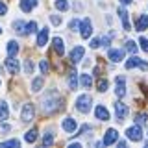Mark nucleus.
Segmentation results:
<instances>
[{"instance_id": "f257e3e1", "label": "nucleus", "mask_w": 148, "mask_h": 148, "mask_svg": "<svg viewBox=\"0 0 148 148\" xmlns=\"http://www.w3.org/2000/svg\"><path fill=\"white\" fill-rule=\"evenodd\" d=\"M59 108H61V95H59L56 89L48 91V92H46V96L43 98V111H45V113H48V115H52Z\"/></svg>"}, {"instance_id": "f03ea898", "label": "nucleus", "mask_w": 148, "mask_h": 148, "mask_svg": "<svg viewBox=\"0 0 148 148\" xmlns=\"http://www.w3.org/2000/svg\"><path fill=\"white\" fill-rule=\"evenodd\" d=\"M91 106H92V98L89 95H80L76 98V102H74V108L80 111V113H89Z\"/></svg>"}, {"instance_id": "7ed1b4c3", "label": "nucleus", "mask_w": 148, "mask_h": 148, "mask_svg": "<svg viewBox=\"0 0 148 148\" xmlns=\"http://www.w3.org/2000/svg\"><path fill=\"white\" fill-rule=\"evenodd\" d=\"M126 137L130 139V141H133V143H141L143 141V130L139 124H133V126H130L126 130Z\"/></svg>"}, {"instance_id": "20e7f679", "label": "nucleus", "mask_w": 148, "mask_h": 148, "mask_svg": "<svg viewBox=\"0 0 148 148\" xmlns=\"http://www.w3.org/2000/svg\"><path fill=\"white\" fill-rule=\"evenodd\" d=\"M126 69H143V71H146V69H148V63L145 61V59L137 58V56L133 54L132 58L126 61Z\"/></svg>"}, {"instance_id": "39448f33", "label": "nucleus", "mask_w": 148, "mask_h": 148, "mask_svg": "<svg viewBox=\"0 0 148 148\" xmlns=\"http://www.w3.org/2000/svg\"><path fill=\"white\" fill-rule=\"evenodd\" d=\"M117 139H119V132L115 128H109L108 132L104 133V141H102V145H104V146H111V145L117 143Z\"/></svg>"}, {"instance_id": "423d86ee", "label": "nucleus", "mask_w": 148, "mask_h": 148, "mask_svg": "<svg viewBox=\"0 0 148 148\" xmlns=\"http://www.w3.org/2000/svg\"><path fill=\"white\" fill-rule=\"evenodd\" d=\"M80 35L83 37V39H89V37L92 35V22H91V18H83V21H82Z\"/></svg>"}, {"instance_id": "0eeeda50", "label": "nucleus", "mask_w": 148, "mask_h": 148, "mask_svg": "<svg viewBox=\"0 0 148 148\" xmlns=\"http://www.w3.org/2000/svg\"><path fill=\"white\" fill-rule=\"evenodd\" d=\"M34 115H35V108H34V104H24V106H22V113H21L22 122H30V120L34 119Z\"/></svg>"}, {"instance_id": "6e6552de", "label": "nucleus", "mask_w": 148, "mask_h": 148, "mask_svg": "<svg viewBox=\"0 0 148 148\" xmlns=\"http://www.w3.org/2000/svg\"><path fill=\"white\" fill-rule=\"evenodd\" d=\"M115 113H117V120H119V122H122V120H126L130 109H128L126 104H122V102H117V104H115Z\"/></svg>"}, {"instance_id": "1a4fd4ad", "label": "nucleus", "mask_w": 148, "mask_h": 148, "mask_svg": "<svg viewBox=\"0 0 148 148\" xmlns=\"http://www.w3.org/2000/svg\"><path fill=\"white\" fill-rule=\"evenodd\" d=\"M6 69L9 71V74H18L21 71V63H18V59H15V56H9L6 59Z\"/></svg>"}, {"instance_id": "9d476101", "label": "nucleus", "mask_w": 148, "mask_h": 148, "mask_svg": "<svg viewBox=\"0 0 148 148\" xmlns=\"http://www.w3.org/2000/svg\"><path fill=\"white\" fill-rule=\"evenodd\" d=\"M117 89H115V95L119 96V98H122L124 95H126V78L124 76H117Z\"/></svg>"}, {"instance_id": "9b49d317", "label": "nucleus", "mask_w": 148, "mask_h": 148, "mask_svg": "<svg viewBox=\"0 0 148 148\" xmlns=\"http://www.w3.org/2000/svg\"><path fill=\"white\" fill-rule=\"evenodd\" d=\"M108 59H111L113 63H119L124 59V50L122 48H111L108 52Z\"/></svg>"}, {"instance_id": "f8f14e48", "label": "nucleus", "mask_w": 148, "mask_h": 148, "mask_svg": "<svg viewBox=\"0 0 148 148\" xmlns=\"http://www.w3.org/2000/svg\"><path fill=\"white\" fill-rule=\"evenodd\" d=\"M83 46H74L72 48V52H71V61L76 65V63H80L82 61V58H83Z\"/></svg>"}, {"instance_id": "ddd939ff", "label": "nucleus", "mask_w": 148, "mask_h": 148, "mask_svg": "<svg viewBox=\"0 0 148 148\" xmlns=\"http://www.w3.org/2000/svg\"><path fill=\"white\" fill-rule=\"evenodd\" d=\"M61 126H63V130H65L67 133H72V132H76V128H78V122H76V119H71V117H67V119L63 120V124H61Z\"/></svg>"}, {"instance_id": "4468645a", "label": "nucleus", "mask_w": 148, "mask_h": 148, "mask_svg": "<svg viewBox=\"0 0 148 148\" xmlns=\"http://www.w3.org/2000/svg\"><path fill=\"white\" fill-rule=\"evenodd\" d=\"M95 117L98 120H109V111L106 106H96L95 108Z\"/></svg>"}, {"instance_id": "2eb2a0df", "label": "nucleus", "mask_w": 148, "mask_h": 148, "mask_svg": "<svg viewBox=\"0 0 148 148\" xmlns=\"http://www.w3.org/2000/svg\"><path fill=\"white\" fill-rule=\"evenodd\" d=\"M52 45H54V50H56V54H58V56H63L65 54V41L61 39V37H54Z\"/></svg>"}, {"instance_id": "dca6fc26", "label": "nucleus", "mask_w": 148, "mask_h": 148, "mask_svg": "<svg viewBox=\"0 0 148 148\" xmlns=\"http://www.w3.org/2000/svg\"><path fill=\"white\" fill-rule=\"evenodd\" d=\"M117 15H119L120 21H122V28H124V30H126V32L132 30V26H130V22H128V11H126V9H124V8H119V13H117Z\"/></svg>"}, {"instance_id": "f3484780", "label": "nucleus", "mask_w": 148, "mask_h": 148, "mask_svg": "<svg viewBox=\"0 0 148 148\" xmlns=\"http://www.w3.org/2000/svg\"><path fill=\"white\" fill-rule=\"evenodd\" d=\"M18 4H21V9H22L24 13H30L32 9L37 8V0H21Z\"/></svg>"}, {"instance_id": "a211bd4d", "label": "nucleus", "mask_w": 148, "mask_h": 148, "mask_svg": "<svg viewBox=\"0 0 148 148\" xmlns=\"http://www.w3.org/2000/svg\"><path fill=\"white\" fill-rule=\"evenodd\" d=\"M148 28V15H139L137 22H135V30L137 32H145Z\"/></svg>"}, {"instance_id": "6ab92c4d", "label": "nucleus", "mask_w": 148, "mask_h": 148, "mask_svg": "<svg viewBox=\"0 0 148 148\" xmlns=\"http://www.w3.org/2000/svg\"><path fill=\"white\" fill-rule=\"evenodd\" d=\"M48 35H50V30L48 28H43L39 32V35H37V46H45L46 41H48Z\"/></svg>"}, {"instance_id": "aec40b11", "label": "nucleus", "mask_w": 148, "mask_h": 148, "mask_svg": "<svg viewBox=\"0 0 148 148\" xmlns=\"http://www.w3.org/2000/svg\"><path fill=\"white\" fill-rule=\"evenodd\" d=\"M9 119V109H8V104L6 102H0V122H6Z\"/></svg>"}, {"instance_id": "412c9836", "label": "nucleus", "mask_w": 148, "mask_h": 148, "mask_svg": "<svg viewBox=\"0 0 148 148\" xmlns=\"http://www.w3.org/2000/svg\"><path fill=\"white\" fill-rule=\"evenodd\" d=\"M24 141L28 143V145L35 143L37 141V130H28V132L24 133Z\"/></svg>"}, {"instance_id": "4be33fe9", "label": "nucleus", "mask_w": 148, "mask_h": 148, "mask_svg": "<svg viewBox=\"0 0 148 148\" xmlns=\"http://www.w3.org/2000/svg\"><path fill=\"white\" fill-rule=\"evenodd\" d=\"M21 146V141L18 139H9V141L0 143V148H18Z\"/></svg>"}, {"instance_id": "5701e85b", "label": "nucleus", "mask_w": 148, "mask_h": 148, "mask_svg": "<svg viewBox=\"0 0 148 148\" xmlns=\"http://www.w3.org/2000/svg\"><path fill=\"white\" fill-rule=\"evenodd\" d=\"M13 28H15V32H17V34H21V35H26L28 34L26 24L22 21H15V22H13Z\"/></svg>"}, {"instance_id": "b1692460", "label": "nucleus", "mask_w": 148, "mask_h": 148, "mask_svg": "<svg viewBox=\"0 0 148 148\" xmlns=\"http://www.w3.org/2000/svg\"><path fill=\"white\" fill-rule=\"evenodd\" d=\"M6 50H8V56H17V52H18V43H17V41H9L8 46H6Z\"/></svg>"}, {"instance_id": "393cba45", "label": "nucleus", "mask_w": 148, "mask_h": 148, "mask_svg": "<svg viewBox=\"0 0 148 148\" xmlns=\"http://www.w3.org/2000/svg\"><path fill=\"white\" fill-rule=\"evenodd\" d=\"M80 82H82V85L85 87V89H91V85H92V78H91V74H85V72H83L82 76H80Z\"/></svg>"}, {"instance_id": "a878e982", "label": "nucleus", "mask_w": 148, "mask_h": 148, "mask_svg": "<svg viewBox=\"0 0 148 148\" xmlns=\"http://www.w3.org/2000/svg\"><path fill=\"white\" fill-rule=\"evenodd\" d=\"M43 83H45L43 78H34V82H32V91H34V92H39L41 89H43Z\"/></svg>"}, {"instance_id": "bb28decb", "label": "nucleus", "mask_w": 148, "mask_h": 148, "mask_svg": "<svg viewBox=\"0 0 148 148\" xmlns=\"http://www.w3.org/2000/svg\"><path fill=\"white\" fill-rule=\"evenodd\" d=\"M54 6H56V9H59V11H67V9H69V2H67V0H56Z\"/></svg>"}, {"instance_id": "cd10ccee", "label": "nucleus", "mask_w": 148, "mask_h": 148, "mask_svg": "<svg viewBox=\"0 0 148 148\" xmlns=\"http://www.w3.org/2000/svg\"><path fill=\"white\" fill-rule=\"evenodd\" d=\"M69 87H71V89H76V87H78L76 72H69Z\"/></svg>"}, {"instance_id": "c85d7f7f", "label": "nucleus", "mask_w": 148, "mask_h": 148, "mask_svg": "<svg viewBox=\"0 0 148 148\" xmlns=\"http://www.w3.org/2000/svg\"><path fill=\"white\" fill-rule=\"evenodd\" d=\"M126 50H128V52H132V54H137L139 45L135 43V41H128V43H126Z\"/></svg>"}, {"instance_id": "c756f323", "label": "nucleus", "mask_w": 148, "mask_h": 148, "mask_svg": "<svg viewBox=\"0 0 148 148\" xmlns=\"http://www.w3.org/2000/svg\"><path fill=\"white\" fill-rule=\"evenodd\" d=\"M34 69H35L34 61H32V59H26V63H24V72H26V74H32V72H34Z\"/></svg>"}, {"instance_id": "7c9ffc66", "label": "nucleus", "mask_w": 148, "mask_h": 148, "mask_svg": "<svg viewBox=\"0 0 148 148\" xmlns=\"http://www.w3.org/2000/svg\"><path fill=\"white\" fill-rule=\"evenodd\" d=\"M133 120H135V124H139V126H143V124H146V115H145V113H137Z\"/></svg>"}, {"instance_id": "2f4dec72", "label": "nucleus", "mask_w": 148, "mask_h": 148, "mask_svg": "<svg viewBox=\"0 0 148 148\" xmlns=\"http://www.w3.org/2000/svg\"><path fill=\"white\" fill-rule=\"evenodd\" d=\"M108 89H109V82H108V80H104V78H102V80L98 82V91H100V92H106Z\"/></svg>"}, {"instance_id": "473e14b6", "label": "nucleus", "mask_w": 148, "mask_h": 148, "mask_svg": "<svg viewBox=\"0 0 148 148\" xmlns=\"http://www.w3.org/2000/svg\"><path fill=\"white\" fill-rule=\"evenodd\" d=\"M54 143V135L52 133H45V137H43V146H50Z\"/></svg>"}, {"instance_id": "72a5a7b5", "label": "nucleus", "mask_w": 148, "mask_h": 148, "mask_svg": "<svg viewBox=\"0 0 148 148\" xmlns=\"http://www.w3.org/2000/svg\"><path fill=\"white\" fill-rule=\"evenodd\" d=\"M26 30H28V34H35V32H37V22L35 21L28 22V24H26Z\"/></svg>"}, {"instance_id": "f704fd0d", "label": "nucleus", "mask_w": 148, "mask_h": 148, "mask_svg": "<svg viewBox=\"0 0 148 148\" xmlns=\"http://www.w3.org/2000/svg\"><path fill=\"white\" fill-rule=\"evenodd\" d=\"M139 45H141V48H143V50H145V52L148 54V39L141 37V39H139Z\"/></svg>"}, {"instance_id": "c9c22d12", "label": "nucleus", "mask_w": 148, "mask_h": 148, "mask_svg": "<svg viewBox=\"0 0 148 148\" xmlns=\"http://www.w3.org/2000/svg\"><path fill=\"white\" fill-rule=\"evenodd\" d=\"M50 21H52L54 26H59V24H61V17H59V15H50Z\"/></svg>"}, {"instance_id": "e433bc0d", "label": "nucleus", "mask_w": 148, "mask_h": 148, "mask_svg": "<svg viewBox=\"0 0 148 148\" xmlns=\"http://www.w3.org/2000/svg\"><path fill=\"white\" fill-rule=\"evenodd\" d=\"M39 67H41V72H43V74H46V72H48V61H46V59H43V61H41V65H39Z\"/></svg>"}, {"instance_id": "4c0bfd02", "label": "nucleus", "mask_w": 148, "mask_h": 148, "mask_svg": "<svg viewBox=\"0 0 148 148\" xmlns=\"http://www.w3.org/2000/svg\"><path fill=\"white\" fill-rule=\"evenodd\" d=\"M89 130H91V126H89V124H83V126L80 128V132H78V135H85V133L89 132Z\"/></svg>"}, {"instance_id": "58836bf2", "label": "nucleus", "mask_w": 148, "mask_h": 148, "mask_svg": "<svg viewBox=\"0 0 148 148\" xmlns=\"http://www.w3.org/2000/svg\"><path fill=\"white\" fill-rule=\"evenodd\" d=\"M80 24H82V22L78 21V18H72V21L69 22V28H71V30H74V28H78V26H80Z\"/></svg>"}, {"instance_id": "ea45409f", "label": "nucleus", "mask_w": 148, "mask_h": 148, "mask_svg": "<svg viewBox=\"0 0 148 148\" xmlns=\"http://www.w3.org/2000/svg\"><path fill=\"white\" fill-rule=\"evenodd\" d=\"M100 45H102V39H92L91 41V48H98Z\"/></svg>"}, {"instance_id": "a19ab883", "label": "nucleus", "mask_w": 148, "mask_h": 148, "mask_svg": "<svg viewBox=\"0 0 148 148\" xmlns=\"http://www.w3.org/2000/svg\"><path fill=\"white\" fill-rule=\"evenodd\" d=\"M6 13H8V6H6L4 2H0V17L6 15Z\"/></svg>"}, {"instance_id": "79ce46f5", "label": "nucleus", "mask_w": 148, "mask_h": 148, "mask_svg": "<svg viewBox=\"0 0 148 148\" xmlns=\"http://www.w3.org/2000/svg\"><path fill=\"white\" fill-rule=\"evenodd\" d=\"M109 43H111V35L102 37V45H104V46H109Z\"/></svg>"}, {"instance_id": "37998d69", "label": "nucleus", "mask_w": 148, "mask_h": 148, "mask_svg": "<svg viewBox=\"0 0 148 148\" xmlns=\"http://www.w3.org/2000/svg\"><path fill=\"white\" fill-rule=\"evenodd\" d=\"M119 2H120V4H122V6H130V4H132V2H133V0H119Z\"/></svg>"}, {"instance_id": "c03bdc74", "label": "nucleus", "mask_w": 148, "mask_h": 148, "mask_svg": "<svg viewBox=\"0 0 148 148\" xmlns=\"http://www.w3.org/2000/svg\"><path fill=\"white\" fill-rule=\"evenodd\" d=\"M117 146L119 148H124V146H126V141H117Z\"/></svg>"}, {"instance_id": "a18cd8bd", "label": "nucleus", "mask_w": 148, "mask_h": 148, "mask_svg": "<svg viewBox=\"0 0 148 148\" xmlns=\"http://www.w3.org/2000/svg\"><path fill=\"white\" fill-rule=\"evenodd\" d=\"M0 72H2V65H0Z\"/></svg>"}, {"instance_id": "49530a36", "label": "nucleus", "mask_w": 148, "mask_h": 148, "mask_svg": "<svg viewBox=\"0 0 148 148\" xmlns=\"http://www.w3.org/2000/svg\"><path fill=\"white\" fill-rule=\"evenodd\" d=\"M0 34H2V28H0Z\"/></svg>"}, {"instance_id": "de8ad7c7", "label": "nucleus", "mask_w": 148, "mask_h": 148, "mask_svg": "<svg viewBox=\"0 0 148 148\" xmlns=\"http://www.w3.org/2000/svg\"><path fill=\"white\" fill-rule=\"evenodd\" d=\"M0 85H2V82H0Z\"/></svg>"}]
</instances>
